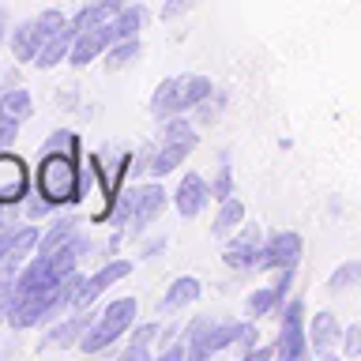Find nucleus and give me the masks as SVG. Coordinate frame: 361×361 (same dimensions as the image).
<instances>
[{
    "label": "nucleus",
    "mask_w": 361,
    "mask_h": 361,
    "mask_svg": "<svg viewBox=\"0 0 361 361\" xmlns=\"http://www.w3.org/2000/svg\"><path fill=\"white\" fill-rule=\"evenodd\" d=\"M200 143V132L196 124L185 121V113H177V117H166V132H162V143L151 147V154L140 158V173L143 177H166L173 173V169L185 162V158L196 151Z\"/></svg>",
    "instance_id": "obj_1"
},
{
    "label": "nucleus",
    "mask_w": 361,
    "mask_h": 361,
    "mask_svg": "<svg viewBox=\"0 0 361 361\" xmlns=\"http://www.w3.org/2000/svg\"><path fill=\"white\" fill-rule=\"evenodd\" d=\"M34 188L53 207L79 203V158L75 154H42L38 169H34Z\"/></svg>",
    "instance_id": "obj_2"
},
{
    "label": "nucleus",
    "mask_w": 361,
    "mask_h": 361,
    "mask_svg": "<svg viewBox=\"0 0 361 361\" xmlns=\"http://www.w3.org/2000/svg\"><path fill=\"white\" fill-rule=\"evenodd\" d=\"M214 90L207 75H169L154 87L151 94V113L154 117H177V113L196 109L203 98Z\"/></svg>",
    "instance_id": "obj_3"
},
{
    "label": "nucleus",
    "mask_w": 361,
    "mask_h": 361,
    "mask_svg": "<svg viewBox=\"0 0 361 361\" xmlns=\"http://www.w3.org/2000/svg\"><path fill=\"white\" fill-rule=\"evenodd\" d=\"M135 271L132 259H109L106 267H98V271H90V275H83V282H79V290H75V301H72V309L75 312H87L90 305H94L102 293H106L113 282H121V279H128Z\"/></svg>",
    "instance_id": "obj_4"
},
{
    "label": "nucleus",
    "mask_w": 361,
    "mask_h": 361,
    "mask_svg": "<svg viewBox=\"0 0 361 361\" xmlns=\"http://www.w3.org/2000/svg\"><path fill=\"white\" fill-rule=\"evenodd\" d=\"M259 256H264V233H259L256 222L237 230V237H230L222 248L226 267H233V271H259Z\"/></svg>",
    "instance_id": "obj_5"
},
{
    "label": "nucleus",
    "mask_w": 361,
    "mask_h": 361,
    "mask_svg": "<svg viewBox=\"0 0 361 361\" xmlns=\"http://www.w3.org/2000/svg\"><path fill=\"white\" fill-rule=\"evenodd\" d=\"M30 188H34V180H30L27 162L11 151H0V203H4V207H16V203L27 200Z\"/></svg>",
    "instance_id": "obj_6"
},
{
    "label": "nucleus",
    "mask_w": 361,
    "mask_h": 361,
    "mask_svg": "<svg viewBox=\"0 0 361 361\" xmlns=\"http://www.w3.org/2000/svg\"><path fill=\"white\" fill-rule=\"evenodd\" d=\"M309 354L305 346V301L293 298L286 309H282V335H279V357L286 361H301Z\"/></svg>",
    "instance_id": "obj_7"
},
{
    "label": "nucleus",
    "mask_w": 361,
    "mask_h": 361,
    "mask_svg": "<svg viewBox=\"0 0 361 361\" xmlns=\"http://www.w3.org/2000/svg\"><path fill=\"white\" fill-rule=\"evenodd\" d=\"M90 324H94L90 309L87 312H75L72 309V316L49 324V331L42 335V350H72V346H79V338H83V331H87Z\"/></svg>",
    "instance_id": "obj_8"
},
{
    "label": "nucleus",
    "mask_w": 361,
    "mask_h": 361,
    "mask_svg": "<svg viewBox=\"0 0 361 361\" xmlns=\"http://www.w3.org/2000/svg\"><path fill=\"white\" fill-rule=\"evenodd\" d=\"M298 259H301V237L282 230V233H271V241H264L259 267L264 271H282V267H298Z\"/></svg>",
    "instance_id": "obj_9"
},
{
    "label": "nucleus",
    "mask_w": 361,
    "mask_h": 361,
    "mask_svg": "<svg viewBox=\"0 0 361 361\" xmlns=\"http://www.w3.org/2000/svg\"><path fill=\"white\" fill-rule=\"evenodd\" d=\"M207 200H211V185H207L200 173H185V177L177 180L173 203H177V214H180V219H196V214L207 207Z\"/></svg>",
    "instance_id": "obj_10"
},
{
    "label": "nucleus",
    "mask_w": 361,
    "mask_h": 361,
    "mask_svg": "<svg viewBox=\"0 0 361 361\" xmlns=\"http://www.w3.org/2000/svg\"><path fill=\"white\" fill-rule=\"evenodd\" d=\"M166 211V188L158 185V177H151L147 185H140V196H135V214H132V233H143L158 214Z\"/></svg>",
    "instance_id": "obj_11"
},
{
    "label": "nucleus",
    "mask_w": 361,
    "mask_h": 361,
    "mask_svg": "<svg viewBox=\"0 0 361 361\" xmlns=\"http://www.w3.org/2000/svg\"><path fill=\"white\" fill-rule=\"evenodd\" d=\"M42 42H45V34L38 27V19H19L16 27L8 30V49H11V56H16L19 64H34Z\"/></svg>",
    "instance_id": "obj_12"
},
{
    "label": "nucleus",
    "mask_w": 361,
    "mask_h": 361,
    "mask_svg": "<svg viewBox=\"0 0 361 361\" xmlns=\"http://www.w3.org/2000/svg\"><path fill=\"white\" fill-rule=\"evenodd\" d=\"M132 0H90V4H83L72 16V30H98V27H109L113 19L121 16L124 8H128Z\"/></svg>",
    "instance_id": "obj_13"
},
{
    "label": "nucleus",
    "mask_w": 361,
    "mask_h": 361,
    "mask_svg": "<svg viewBox=\"0 0 361 361\" xmlns=\"http://www.w3.org/2000/svg\"><path fill=\"white\" fill-rule=\"evenodd\" d=\"M109 45H113V38H109V27H98V30H79V34H75V42H72V56H68V64L87 68L90 61L106 56Z\"/></svg>",
    "instance_id": "obj_14"
},
{
    "label": "nucleus",
    "mask_w": 361,
    "mask_h": 361,
    "mask_svg": "<svg viewBox=\"0 0 361 361\" xmlns=\"http://www.w3.org/2000/svg\"><path fill=\"white\" fill-rule=\"evenodd\" d=\"M290 279H293V267H282L275 286H264V290H252V293H248V301H245L248 316H252V320H259V316H267V312H271V309H275V305L282 301V293L290 290Z\"/></svg>",
    "instance_id": "obj_15"
},
{
    "label": "nucleus",
    "mask_w": 361,
    "mask_h": 361,
    "mask_svg": "<svg viewBox=\"0 0 361 361\" xmlns=\"http://www.w3.org/2000/svg\"><path fill=\"white\" fill-rule=\"evenodd\" d=\"M72 42H75V30H72V23H68L64 30H56V34H49V38L42 42L38 56H34V68L49 72V68H56L61 61H68V56H72Z\"/></svg>",
    "instance_id": "obj_16"
},
{
    "label": "nucleus",
    "mask_w": 361,
    "mask_h": 361,
    "mask_svg": "<svg viewBox=\"0 0 361 361\" xmlns=\"http://www.w3.org/2000/svg\"><path fill=\"white\" fill-rule=\"evenodd\" d=\"M309 335H312V350L320 357H331V350H335V343L343 338V327H338V320H335V312H316L312 316V324H309Z\"/></svg>",
    "instance_id": "obj_17"
},
{
    "label": "nucleus",
    "mask_w": 361,
    "mask_h": 361,
    "mask_svg": "<svg viewBox=\"0 0 361 361\" xmlns=\"http://www.w3.org/2000/svg\"><path fill=\"white\" fill-rule=\"evenodd\" d=\"M200 293H203V286H200L196 275H180V279L169 282V290H166V298H162V309L166 312L188 309L192 301H200Z\"/></svg>",
    "instance_id": "obj_18"
},
{
    "label": "nucleus",
    "mask_w": 361,
    "mask_h": 361,
    "mask_svg": "<svg viewBox=\"0 0 361 361\" xmlns=\"http://www.w3.org/2000/svg\"><path fill=\"white\" fill-rule=\"evenodd\" d=\"M121 335H124L121 327H113L109 320H102V316H98V320L83 331V338H79V350H83V354H102V350H109Z\"/></svg>",
    "instance_id": "obj_19"
},
{
    "label": "nucleus",
    "mask_w": 361,
    "mask_h": 361,
    "mask_svg": "<svg viewBox=\"0 0 361 361\" xmlns=\"http://www.w3.org/2000/svg\"><path fill=\"white\" fill-rule=\"evenodd\" d=\"M30 113H34V98H30L27 87H8V90H0V117L23 124Z\"/></svg>",
    "instance_id": "obj_20"
},
{
    "label": "nucleus",
    "mask_w": 361,
    "mask_h": 361,
    "mask_svg": "<svg viewBox=\"0 0 361 361\" xmlns=\"http://www.w3.org/2000/svg\"><path fill=\"white\" fill-rule=\"evenodd\" d=\"M143 23H147V8H143V4H128L117 19L109 23V38H113V42H121V38H140Z\"/></svg>",
    "instance_id": "obj_21"
},
{
    "label": "nucleus",
    "mask_w": 361,
    "mask_h": 361,
    "mask_svg": "<svg viewBox=\"0 0 361 361\" xmlns=\"http://www.w3.org/2000/svg\"><path fill=\"white\" fill-rule=\"evenodd\" d=\"M75 233H79V219H75V214H64V219L49 222V230L42 233V241H38V252H53V248H61V245H68V241H72Z\"/></svg>",
    "instance_id": "obj_22"
},
{
    "label": "nucleus",
    "mask_w": 361,
    "mask_h": 361,
    "mask_svg": "<svg viewBox=\"0 0 361 361\" xmlns=\"http://www.w3.org/2000/svg\"><path fill=\"white\" fill-rule=\"evenodd\" d=\"M158 331H162V327H158L154 320H147V324L135 327L132 343L124 346V361H151V343L158 338Z\"/></svg>",
    "instance_id": "obj_23"
},
{
    "label": "nucleus",
    "mask_w": 361,
    "mask_h": 361,
    "mask_svg": "<svg viewBox=\"0 0 361 361\" xmlns=\"http://www.w3.org/2000/svg\"><path fill=\"white\" fill-rule=\"evenodd\" d=\"M241 219H245V203L237 196H226L219 214H214V222H211V233L214 237H230V230H233V226H241Z\"/></svg>",
    "instance_id": "obj_24"
},
{
    "label": "nucleus",
    "mask_w": 361,
    "mask_h": 361,
    "mask_svg": "<svg viewBox=\"0 0 361 361\" xmlns=\"http://www.w3.org/2000/svg\"><path fill=\"white\" fill-rule=\"evenodd\" d=\"M135 196H140V188H117L106 222L117 226V230H128V226H132V214H135Z\"/></svg>",
    "instance_id": "obj_25"
},
{
    "label": "nucleus",
    "mask_w": 361,
    "mask_h": 361,
    "mask_svg": "<svg viewBox=\"0 0 361 361\" xmlns=\"http://www.w3.org/2000/svg\"><path fill=\"white\" fill-rule=\"evenodd\" d=\"M135 312H140V298H113L106 305V312H102V320H109L113 327L128 331V327L135 324Z\"/></svg>",
    "instance_id": "obj_26"
},
{
    "label": "nucleus",
    "mask_w": 361,
    "mask_h": 361,
    "mask_svg": "<svg viewBox=\"0 0 361 361\" xmlns=\"http://www.w3.org/2000/svg\"><path fill=\"white\" fill-rule=\"evenodd\" d=\"M83 147H79V135L72 128H56L45 135V143H42V154H75V158H83L79 154Z\"/></svg>",
    "instance_id": "obj_27"
},
{
    "label": "nucleus",
    "mask_w": 361,
    "mask_h": 361,
    "mask_svg": "<svg viewBox=\"0 0 361 361\" xmlns=\"http://www.w3.org/2000/svg\"><path fill=\"white\" fill-rule=\"evenodd\" d=\"M140 38H121V42H113L109 49H106V68L109 72H117V68H128L135 56H140Z\"/></svg>",
    "instance_id": "obj_28"
},
{
    "label": "nucleus",
    "mask_w": 361,
    "mask_h": 361,
    "mask_svg": "<svg viewBox=\"0 0 361 361\" xmlns=\"http://www.w3.org/2000/svg\"><path fill=\"white\" fill-rule=\"evenodd\" d=\"M350 286H361V259H346L338 271H331V279H327V290L331 293H343Z\"/></svg>",
    "instance_id": "obj_29"
},
{
    "label": "nucleus",
    "mask_w": 361,
    "mask_h": 361,
    "mask_svg": "<svg viewBox=\"0 0 361 361\" xmlns=\"http://www.w3.org/2000/svg\"><path fill=\"white\" fill-rule=\"evenodd\" d=\"M222 106H226V94H222V90H211V94H207V98H203L200 106H196V121H203V124H214V121L222 117Z\"/></svg>",
    "instance_id": "obj_30"
},
{
    "label": "nucleus",
    "mask_w": 361,
    "mask_h": 361,
    "mask_svg": "<svg viewBox=\"0 0 361 361\" xmlns=\"http://www.w3.org/2000/svg\"><path fill=\"white\" fill-rule=\"evenodd\" d=\"M49 211H53V203L45 200L38 188H34V192H27V200H23V214H27V222H38V219H45Z\"/></svg>",
    "instance_id": "obj_31"
},
{
    "label": "nucleus",
    "mask_w": 361,
    "mask_h": 361,
    "mask_svg": "<svg viewBox=\"0 0 361 361\" xmlns=\"http://www.w3.org/2000/svg\"><path fill=\"white\" fill-rule=\"evenodd\" d=\"M34 19H38V27H42V34H45V38H49V34H56V30H64L68 23H72V19H68L61 8H45V11H38Z\"/></svg>",
    "instance_id": "obj_32"
},
{
    "label": "nucleus",
    "mask_w": 361,
    "mask_h": 361,
    "mask_svg": "<svg viewBox=\"0 0 361 361\" xmlns=\"http://www.w3.org/2000/svg\"><path fill=\"white\" fill-rule=\"evenodd\" d=\"M211 196H214V200L233 196V173H230V166H226V158H222V169H219V173H214V180H211Z\"/></svg>",
    "instance_id": "obj_33"
},
{
    "label": "nucleus",
    "mask_w": 361,
    "mask_h": 361,
    "mask_svg": "<svg viewBox=\"0 0 361 361\" xmlns=\"http://www.w3.org/2000/svg\"><path fill=\"white\" fill-rule=\"evenodd\" d=\"M256 338H259V327L256 324H241V327H237V350H241V354H248V350H252L256 346Z\"/></svg>",
    "instance_id": "obj_34"
},
{
    "label": "nucleus",
    "mask_w": 361,
    "mask_h": 361,
    "mask_svg": "<svg viewBox=\"0 0 361 361\" xmlns=\"http://www.w3.org/2000/svg\"><path fill=\"white\" fill-rule=\"evenodd\" d=\"M11 293H16V279L0 275V324H8V309H11Z\"/></svg>",
    "instance_id": "obj_35"
},
{
    "label": "nucleus",
    "mask_w": 361,
    "mask_h": 361,
    "mask_svg": "<svg viewBox=\"0 0 361 361\" xmlns=\"http://www.w3.org/2000/svg\"><path fill=\"white\" fill-rule=\"evenodd\" d=\"M196 4H200V0H166V4H162V19L173 23L177 16H185V11H192Z\"/></svg>",
    "instance_id": "obj_36"
},
{
    "label": "nucleus",
    "mask_w": 361,
    "mask_h": 361,
    "mask_svg": "<svg viewBox=\"0 0 361 361\" xmlns=\"http://www.w3.org/2000/svg\"><path fill=\"white\" fill-rule=\"evenodd\" d=\"M343 346H346L350 357H361V324H354V327L343 331Z\"/></svg>",
    "instance_id": "obj_37"
},
{
    "label": "nucleus",
    "mask_w": 361,
    "mask_h": 361,
    "mask_svg": "<svg viewBox=\"0 0 361 361\" xmlns=\"http://www.w3.org/2000/svg\"><path fill=\"white\" fill-rule=\"evenodd\" d=\"M16 135H19V124H16V121H8V117H0V151H11Z\"/></svg>",
    "instance_id": "obj_38"
},
{
    "label": "nucleus",
    "mask_w": 361,
    "mask_h": 361,
    "mask_svg": "<svg viewBox=\"0 0 361 361\" xmlns=\"http://www.w3.org/2000/svg\"><path fill=\"white\" fill-rule=\"evenodd\" d=\"M275 354H279V343H275V346H252L245 357H248V361H267V357H275Z\"/></svg>",
    "instance_id": "obj_39"
},
{
    "label": "nucleus",
    "mask_w": 361,
    "mask_h": 361,
    "mask_svg": "<svg viewBox=\"0 0 361 361\" xmlns=\"http://www.w3.org/2000/svg\"><path fill=\"white\" fill-rule=\"evenodd\" d=\"M162 248H166V237H154V241L143 245V256H147V259H151V256H162Z\"/></svg>",
    "instance_id": "obj_40"
},
{
    "label": "nucleus",
    "mask_w": 361,
    "mask_h": 361,
    "mask_svg": "<svg viewBox=\"0 0 361 361\" xmlns=\"http://www.w3.org/2000/svg\"><path fill=\"white\" fill-rule=\"evenodd\" d=\"M8 16H4V11H0V49H4V42H8Z\"/></svg>",
    "instance_id": "obj_41"
},
{
    "label": "nucleus",
    "mask_w": 361,
    "mask_h": 361,
    "mask_svg": "<svg viewBox=\"0 0 361 361\" xmlns=\"http://www.w3.org/2000/svg\"><path fill=\"white\" fill-rule=\"evenodd\" d=\"M4 226H8V207L0 203V230H4Z\"/></svg>",
    "instance_id": "obj_42"
},
{
    "label": "nucleus",
    "mask_w": 361,
    "mask_h": 361,
    "mask_svg": "<svg viewBox=\"0 0 361 361\" xmlns=\"http://www.w3.org/2000/svg\"><path fill=\"white\" fill-rule=\"evenodd\" d=\"M0 350H4V343H0Z\"/></svg>",
    "instance_id": "obj_43"
}]
</instances>
